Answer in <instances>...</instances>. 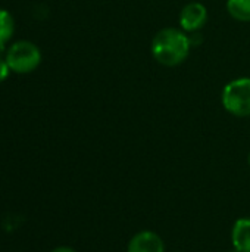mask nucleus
Returning a JSON list of instances; mask_svg holds the SVG:
<instances>
[{
    "instance_id": "9",
    "label": "nucleus",
    "mask_w": 250,
    "mask_h": 252,
    "mask_svg": "<svg viewBox=\"0 0 250 252\" xmlns=\"http://www.w3.org/2000/svg\"><path fill=\"white\" fill-rule=\"evenodd\" d=\"M9 72H10V68H9L7 62H6V59H1L0 58V83L7 78Z\"/></svg>"
},
{
    "instance_id": "7",
    "label": "nucleus",
    "mask_w": 250,
    "mask_h": 252,
    "mask_svg": "<svg viewBox=\"0 0 250 252\" xmlns=\"http://www.w3.org/2000/svg\"><path fill=\"white\" fill-rule=\"evenodd\" d=\"M227 12L239 22H250V0H227Z\"/></svg>"
},
{
    "instance_id": "12",
    "label": "nucleus",
    "mask_w": 250,
    "mask_h": 252,
    "mask_svg": "<svg viewBox=\"0 0 250 252\" xmlns=\"http://www.w3.org/2000/svg\"><path fill=\"white\" fill-rule=\"evenodd\" d=\"M248 161H249V165H250V154H249V158H248Z\"/></svg>"
},
{
    "instance_id": "4",
    "label": "nucleus",
    "mask_w": 250,
    "mask_h": 252,
    "mask_svg": "<svg viewBox=\"0 0 250 252\" xmlns=\"http://www.w3.org/2000/svg\"><path fill=\"white\" fill-rule=\"evenodd\" d=\"M178 22L183 31L189 32H196L200 31L206 22H208V9L205 4L199 1H190L187 3L178 16Z\"/></svg>"
},
{
    "instance_id": "10",
    "label": "nucleus",
    "mask_w": 250,
    "mask_h": 252,
    "mask_svg": "<svg viewBox=\"0 0 250 252\" xmlns=\"http://www.w3.org/2000/svg\"><path fill=\"white\" fill-rule=\"evenodd\" d=\"M189 40H190L192 47H197L203 41V37L199 31H196V32H189Z\"/></svg>"
},
{
    "instance_id": "6",
    "label": "nucleus",
    "mask_w": 250,
    "mask_h": 252,
    "mask_svg": "<svg viewBox=\"0 0 250 252\" xmlns=\"http://www.w3.org/2000/svg\"><path fill=\"white\" fill-rule=\"evenodd\" d=\"M231 241L237 252H250V219L245 217L234 223Z\"/></svg>"
},
{
    "instance_id": "8",
    "label": "nucleus",
    "mask_w": 250,
    "mask_h": 252,
    "mask_svg": "<svg viewBox=\"0 0 250 252\" xmlns=\"http://www.w3.org/2000/svg\"><path fill=\"white\" fill-rule=\"evenodd\" d=\"M13 32H15L13 16L6 9H0V50L12 38Z\"/></svg>"
},
{
    "instance_id": "1",
    "label": "nucleus",
    "mask_w": 250,
    "mask_h": 252,
    "mask_svg": "<svg viewBox=\"0 0 250 252\" xmlns=\"http://www.w3.org/2000/svg\"><path fill=\"white\" fill-rule=\"evenodd\" d=\"M190 49L189 34L175 27H167L158 31L150 44L153 59L168 68L181 65L189 58Z\"/></svg>"
},
{
    "instance_id": "2",
    "label": "nucleus",
    "mask_w": 250,
    "mask_h": 252,
    "mask_svg": "<svg viewBox=\"0 0 250 252\" xmlns=\"http://www.w3.org/2000/svg\"><path fill=\"white\" fill-rule=\"evenodd\" d=\"M224 109L237 118L250 117V78L242 77L230 81L221 93Z\"/></svg>"
},
{
    "instance_id": "11",
    "label": "nucleus",
    "mask_w": 250,
    "mask_h": 252,
    "mask_svg": "<svg viewBox=\"0 0 250 252\" xmlns=\"http://www.w3.org/2000/svg\"><path fill=\"white\" fill-rule=\"evenodd\" d=\"M52 252H75L72 248H68V247H59L56 250H53Z\"/></svg>"
},
{
    "instance_id": "3",
    "label": "nucleus",
    "mask_w": 250,
    "mask_h": 252,
    "mask_svg": "<svg viewBox=\"0 0 250 252\" xmlns=\"http://www.w3.org/2000/svg\"><path fill=\"white\" fill-rule=\"evenodd\" d=\"M6 62L10 71L16 74H28L40 65L41 52L34 43L22 40L15 43L7 50Z\"/></svg>"
},
{
    "instance_id": "5",
    "label": "nucleus",
    "mask_w": 250,
    "mask_h": 252,
    "mask_svg": "<svg viewBox=\"0 0 250 252\" xmlns=\"http://www.w3.org/2000/svg\"><path fill=\"white\" fill-rule=\"evenodd\" d=\"M127 252H165V245L155 232L143 230L131 238Z\"/></svg>"
}]
</instances>
